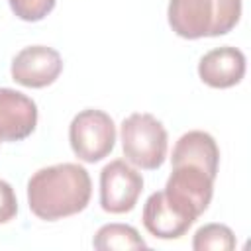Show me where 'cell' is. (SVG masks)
<instances>
[{
    "mask_svg": "<svg viewBox=\"0 0 251 251\" xmlns=\"http://www.w3.org/2000/svg\"><path fill=\"white\" fill-rule=\"evenodd\" d=\"M143 176L124 159L110 161L100 171V206L108 214L131 212L141 196Z\"/></svg>",
    "mask_w": 251,
    "mask_h": 251,
    "instance_id": "obj_6",
    "label": "cell"
},
{
    "mask_svg": "<svg viewBox=\"0 0 251 251\" xmlns=\"http://www.w3.org/2000/svg\"><path fill=\"white\" fill-rule=\"evenodd\" d=\"M37 106L20 90L0 88V143L24 141L35 131Z\"/></svg>",
    "mask_w": 251,
    "mask_h": 251,
    "instance_id": "obj_8",
    "label": "cell"
},
{
    "mask_svg": "<svg viewBox=\"0 0 251 251\" xmlns=\"http://www.w3.org/2000/svg\"><path fill=\"white\" fill-rule=\"evenodd\" d=\"M235 243L233 231L224 224H206L198 227L192 237L194 251H231Z\"/></svg>",
    "mask_w": 251,
    "mask_h": 251,
    "instance_id": "obj_13",
    "label": "cell"
},
{
    "mask_svg": "<svg viewBox=\"0 0 251 251\" xmlns=\"http://www.w3.org/2000/svg\"><path fill=\"white\" fill-rule=\"evenodd\" d=\"M18 214V200L16 192L10 186V182L0 178V224H8Z\"/></svg>",
    "mask_w": 251,
    "mask_h": 251,
    "instance_id": "obj_15",
    "label": "cell"
},
{
    "mask_svg": "<svg viewBox=\"0 0 251 251\" xmlns=\"http://www.w3.org/2000/svg\"><path fill=\"white\" fill-rule=\"evenodd\" d=\"M8 4L22 22H41L53 12L57 0H8Z\"/></svg>",
    "mask_w": 251,
    "mask_h": 251,
    "instance_id": "obj_14",
    "label": "cell"
},
{
    "mask_svg": "<svg viewBox=\"0 0 251 251\" xmlns=\"http://www.w3.org/2000/svg\"><path fill=\"white\" fill-rule=\"evenodd\" d=\"M69 143L78 161L98 163L106 159L116 145V124L104 110L86 108L73 118Z\"/></svg>",
    "mask_w": 251,
    "mask_h": 251,
    "instance_id": "obj_4",
    "label": "cell"
},
{
    "mask_svg": "<svg viewBox=\"0 0 251 251\" xmlns=\"http://www.w3.org/2000/svg\"><path fill=\"white\" fill-rule=\"evenodd\" d=\"M141 220H143L145 229L157 239H178L194 224V220L188 218L184 212H180L165 196L163 190L153 192L145 200Z\"/></svg>",
    "mask_w": 251,
    "mask_h": 251,
    "instance_id": "obj_10",
    "label": "cell"
},
{
    "mask_svg": "<svg viewBox=\"0 0 251 251\" xmlns=\"http://www.w3.org/2000/svg\"><path fill=\"white\" fill-rule=\"evenodd\" d=\"M171 163L173 165H182V163L196 165L216 176L218 165H220V147L208 131L192 129L180 135L178 141L175 143Z\"/></svg>",
    "mask_w": 251,
    "mask_h": 251,
    "instance_id": "obj_11",
    "label": "cell"
},
{
    "mask_svg": "<svg viewBox=\"0 0 251 251\" xmlns=\"http://www.w3.org/2000/svg\"><path fill=\"white\" fill-rule=\"evenodd\" d=\"M122 151L129 165L141 171H155L167 159L169 135L161 120L147 112L127 116L120 126Z\"/></svg>",
    "mask_w": 251,
    "mask_h": 251,
    "instance_id": "obj_3",
    "label": "cell"
},
{
    "mask_svg": "<svg viewBox=\"0 0 251 251\" xmlns=\"http://www.w3.org/2000/svg\"><path fill=\"white\" fill-rule=\"evenodd\" d=\"M92 247L98 251H124V249H145L147 243L133 226L106 224L94 233Z\"/></svg>",
    "mask_w": 251,
    "mask_h": 251,
    "instance_id": "obj_12",
    "label": "cell"
},
{
    "mask_svg": "<svg viewBox=\"0 0 251 251\" xmlns=\"http://www.w3.org/2000/svg\"><path fill=\"white\" fill-rule=\"evenodd\" d=\"M90 196V175L78 163L43 167L27 180V206L43 222H57L82 212Z\"/></svg>",
    "mask_w": 251,
    "mask_h": 251,
    "instance_id": "obj_1",
    "label": "cell"
},
{
    "mask_svg": "<svg viewBox=\"0 0 251 251\" xmlns=\"http://www.w3.org/2000/svg\"><path fill=\"white\" fill-rule=\"evenodd\" d=\"M241 0H169L167 20L182 39L220 37L241 18Z\"/></svg>",
    "mask_w": 251,
    "mask_h": 251,
    "instance_id": "obj_2",
    "label": "cell"
},
{
    "mask_svg": "<svg viewBox=\"0 0 251 251\" xmlns=\"http://www.w3.org/2000/svg\"><path fill=\"white\" fill-rule=\"evenodd\" d=\"M63 73V57L57 49L47 45L24 47L10 65L12 80L25 88H45L53 84Z\"/></svg>",
    "mask_w": 251,
    "mask_h": 251,
    "instance_id": "obj_7",
    "label": "cell"
},
{
    "mask_svg": "<svg viewBox=\"0 0 251 251\" xmlns=\"http://www.w3.org/2000/svg\"><path fill=\"white\" fill-rule=\"evenodd\" d=\"M216 176L196 165H173L167 184L163 188L165 196L194 222L208 210L214 196Z\"/></svg>",
    "mask_w": 251,
    "mask_h": 251,
    "instance_id": "obj_5",
    "label": "cell"
},
{
    "mask_svg": "<svg viewBox=\"0 0 251 251\" xmlns=\"http://www.w3.org/2000/svg\"><path fill=\"white\" fill-rule=\"evenodd\" d=\"M198 76L210 88H231L245 76V55L241 49L224 45L204 53L198 61Z\"/></svg>",
    "mask_w": 251,
    "mask_h": 251,
    "instance_id": "obj_9",
    "label": "cell"
}]
</instances>
